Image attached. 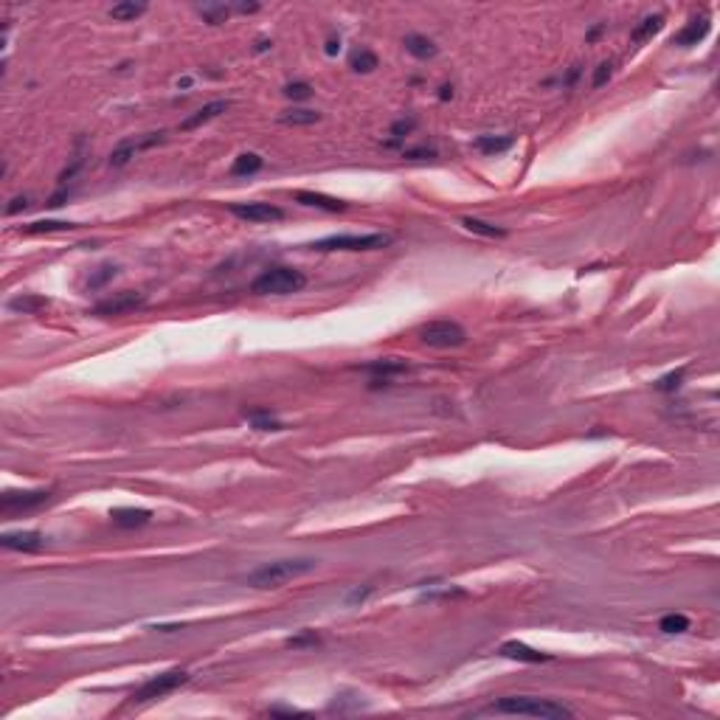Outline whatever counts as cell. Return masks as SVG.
<instances>
[{
  "mask_svg": "<svg viewBox=\"0 0 720 720\" xmlns=\"http://www.w3.org/2000/svg\"><path fill=\"white\" fill-rule=\"evenodd\" d=\"M163 141H166V132H150V135H141V138H127V141H121V144L110 152V166H124V163H130L138 152L152 150V147H158V144H163Z\"/></svg>",
  "mask_w": 720,
  "mask_h": 720,
  "instance_id": "obj_7",
  "label": "cell"
},
{
  "mask_svg": "<svg viewBox=\"0 0 720 720\" xmlns=\"http://www.w3.org/2000/svg\"><path fill=\"white\" fill-rule=\"evenodd\" d=\"M279 121L287 124V127H307V124L321 121V113H316V110H290V113H285Z\"/></svg>",
  "mask_w": 720,
  "mask_h": 720,
  "instance_id": "obj_27",
  "label": "cell"
},
{
  "mask_svg": "<svg viewBox=\"0 0 720 720\" xmlns=\"http://www.w3.org/2000/svg\"><path fill=\"white\" fill-rule=\"evenodd\" d=\"M144 12H147V6H144V3H135V0H127V3H116V6L110 9V17H113V20H119V23H127V20L141 17Z\"/></svg>",
  "mask_w": 720,
  "mask_h": 720,
  "instance_id": "obj_24",
  "label": "cell"
},
{
  "mask_svg": "<svg viewBox=\"0 0 720 720\" xmlns=\"http://www.w3.org/2000/svg\"><path fill=\"white\" fill-rule=\"evenodd\" d=\"M681 380H683V369L659 377V380H656V389H659V391H675V389L681 386Z\"/></svg>",
  "mask_w": 720,
  "mask_h": 720,
  "instance_id": "obj_32",
  "label": "cell"
},
{
  "mask_svg": "<svg viewBox=\"0 0 720 720\" xmlns=\"http://www.w3.org/2000/svg\"><path fill=\"white\" fill-rule=\"evenodd\" d=\"M439 99L444 101V99H453V88L451 85H442V90H439Z\"/></svg>",
  "mask_w": 720,
  "mask_h": 720,
  "instance_id": "obj_41",
  "label": "cell"
},
{
  "mask_svg": "<svg viewBox=\"0 0 720 720\" xmlns=\"http://www.w3.org/2000/svg\"><path fill=\"white\" fill-rule=\"evenodd\" d=\"M338 51H340V40H329V43H327V54L332 56V54H338Z\"/></svg>",
  "mask_w": 720,
  "mask_h": 720,
  "instance_id": "obj_42",
  "label": "cell"
},
{
  "mask_svg": "<svg viewBox=\"0 0 720 720\" xmlns=\"http://www.w3.org/2000/svg\"><path fill=\"white\" fill-rule=\"evenodd\" d=\"M138 307H144V296L141 293H119V296H113L107 301H99L93 307V313L96 316H124V313L138 310Z\"/></svg>",
  "mask_w": 720,
  "mask_h": 720,
  "instance_id": "obj_10",
  "label": "cell"
},
{
  "mask_svg": "<svg viewBox=\"0 0 720 720\" xmlns=\"http://www.w3.org/2000/svg\"><path fill=\"white\" fill-rule=\"evenodd\" d=\"M45 307H48V298H43V296H31V293H25V296H17V298H12V301H9V310H14V313H23V316H34V313L45 310Z\"/></svg>",
  "mask_w": 720,
  "mask_h": 720,
  "instance_id": "obj_20",
  "label": "cell"
},
{
  "mask_svg": "<svg viewBox=\"0 0 720 720\" xmlns=\"http://www.w3.org/2000/svg\"><path fill=\"white\" fill-rule=\"evenodd\" d=\"M262 166H265L262 155H256V152H243V155H239V158L234 161L231 175H236V178H248V175H256Z\"/></svg>",
  "mask_w": 720,
  "mask_h": 720,
  "instance_id": "obj_21",
  "label": "cell"
},
{
  "mask_svg": "<svg viewBox=\"0 0 720 720\" xmlns=\"http://www.w3.org/2000/svg\"><path fill=\"white\" fill-rule=\"evenodd\" d=\"M661 28H664V14H647V17L633 28L630 40L639 45V43H644V40H650V37H656Z\"/></svg>",
  "mask_w": 720,
  "mask_h": 720,
  "instance_id": "obj_19",
  "label": "cell"
},
{
  "mask_svg": "<svg viewBox=\"0 0 720 720\" xmlns=\"http://www.w3.org/2000/svg\"><path fill=\"white\" fill-rule=\"evenodd\" d=\"M228 110V101H223V99H217V101H209L205 107H200L194 116H189L186 121H181V130H197V127H203V124H209V121H214L217 116H223Z\"/></svg>",
  "mask_w": 720,
  "mask_h": 720,
  "instance_id": "obj_14",
  "label": "cell"
},
{
  "mask_svg": "<svg viewBox=\"0 0 720 720\" xmlns=\"http://www.w3.org/2000/svg\"><path fill=\"white\" fill-rule=\"evenodd\" d=\"M490 712H498V714H526V717H543V720H563V717H571V709H566L563 703L546 701V698H532V695L501 698L498 703H493Z\"/></svg>",
  "mask_w": 720,
  "mask_h": 720,
  "instance_id": "obj_1",
  "label": "cell"
},
{
  "mask_svg": "<svg viewBox=\"0 0 720 720\" xmlns=\"http://www.w3.org/2000/svg\"><path fill=\"white\" fill-rule=\"evenodd\" d=\"M610 74H613V65H610V62H602V65H597V71H594V79H591V85H594V88H602V85L610 79Z\"/></svg>",
  "mask_w": 720,
  "mask_h": 720,
  "instance_id": "obj_34",
  "label": "cell"
},
{
  "mask_svg": "<svg viewBox=\"0 0 720 720\" xmlns=\"http://www.w3.org/2000/svg\"><path fill=\"white\" fill-rule=\"evenodd\" d=\"M110 518H113V524L116 526H121V529H135V526H144V524H150V509H130V506H121V509H113L110 512Z\"/></svg>",
  "mask_w": 720,
  "mask_h": 720,
  "instance_id": "obj_16",
  "label": "cell"
},
{
  "mask_svg": "<svg viewBox=\"0 0 720 720\" xmlns=\"http://www.w3.org/2000/svg\"><path fill=\"white\" fill-rule=\"evenodd\" d=\"M3 548H14V552H37L43 546V535L40 532H6L0 537Z\"/></svg>",
  "mask_w": 720,
  "mask_h": 720,
  "instance_id": "obj_13",
  "label": "cell"
},
{
  "mask_svg": "<svg viewBox=\"0 0 720 720\" xmlns=\"http://www.w3.org/2000/svg\"><path fill=\"white\" fill-rule=\"evenodd\" d=\"M307 285L304 273L293 270V267H270L262 276L251 285V290L256 296H287V293H298Z\"/></svg>",
  "mask_w": 720,
  "mask_h": 720,
  "instance_id": "obj_3",
  "label": "cell"
},
{
  "mask_svg": "<svg viewBox=\"0 0 720 720\" xmlns=\"http://www.w3.org/2000/svg\"><path fill=\"white\" fill-rule=\"evenodd\" d=\"M659 628L664 630V633H687L690 630V619L683 613H667L664 619L659 622Z\"/></svg>",
  "mask_w": 720,
  "mask_h": 720,
  "instance_id": "obj_28",
  "label": "cell"
},
{
  "mask_svg": "<svg viewBox=\"0 0 720 720\" xmlns=\"http://www.w3.org/2000/svg\"><path fill=\"white\" fill-rule=\"evenodd\" d=\"M28 209V197H14L12 200V205H6V214L12 217V214H17V212H25Z\"/></svg>",
  "mask_w": 720,
  "mask_h": 720,
  "instance_id": "obj_36",
  "label": "cell"
},
{
  "mask_svg": "<svg viewBox=\"0 0 720 720\" xmlns=\"http://www.w3.org/2000/svg\"><path fill=\"white\" fill-rule=\"evenodd\" d=\"M116 270H119L116 265H101V267H96V273H93V276L88 279V287H90V290L105 287V285H107V282L116 276Z\"/></svg>",
  "mask_w": 720,
  "mask_h": 720,
  "instance_id": "obj_30",
  "label": "cell"
},
{
  "mask_svg": "<svg viewBox=\"0 0 720 720\" xmlns=\"http://www.w3.org/2000/svg\"><path fill=\"white\" fill-rule=\"evenodd\" d=\"M189 681V672L186 670H169V672H161V675H155V678H150L144 687L132 695V701L135 703H147V701H155V698H163V695H169V692H175L181 683H186Z\"/></svg>",
  "mask_w": 720,
  "mask_h": 720,
  "instance_id": "obj_6",
  "label": "cell"
},
{
  "mask_svg": "<svg viewBox=\"0 0 720 720\" xmlns=\"http://www.w3.org/2000/svg\"><path fill=\"white\" fill-rule=\"evenodd\" d=\"M296 200L304 203V205H313V209H321V212H344L347 209L344 200L329 197V194H318V192H296Z\"/></svg>",
  "mask_w": 720,
  "mask_h": 720,
  "instance_id": "obj_15",
  "label": "cell"
},
{
  "mask_svg": "<svg viewBox=\"0 0 720 720\" xmlns=\"http://www.w3.org/2000/svg\"><path fill=\"white\" fill-rule=\"evenodd\" d=\"M76 228V223H62V220H40V223H28L20 231L25 234H51V231H71Z\"/></svg>",
  "mask_w": 720,
  "mask_h": 720,
  "instance_id": "obj_25",
  "label": "cell"
},
{
  "mask_svg": "<svg viewBox=\"0 0 720 720\" xmlns=\"http://www.w3.org/2000/svg\"><path fill=\"white\" fill-rule=\"evenodd\" d=\"M231 214L245 223H276L285 217L279 205H270V203H234Z\"/></svg>",
  "mask_w": 720,
  "mask_h": 720,
  "instance_id": "obj_8",
  "label": "cell"
},
{
  "mask_svg": "<svg viewBox=\"0 0 720 720\" xmlns=\"http://www.w3.org/2000/svg\"><path fill=\"white\" fill-rule=\"evenodd\" d=\"M239 14H251V12H259V3H239V6H234Z\"/></svg>",
  "mask_w": 720,
  "mask_h": 720,
  "instance_id": "obj_40",
  "label": "cell"
},
{
  "mask_svg": "<svg viewBox=\"0 0 720 720\" xmlns=\"http://www.w3.org/2000/svg\"><path fill=\"white\" fill-rule=\"evenodd\" d=\"M316 641H318L316 636H296V639H290L287 644H290V647H301V644H316Z\"/></svg>",
  "mask_w": 720,
  "mask_h": 720,
  "instance_id": "obj_39",
  "label": "cell"
},
{
  "mask_svg": "<svg viewBox=\"0 0 720 720\" xmlns=\"http://www.w3.org/2000/svg\"><path fill=\"white\" fill-rule=\"evenodd\" d=\"M411 130H414V119H408V121H397V124L391 127V135H397V138H402V135H408Z\"/></svg>",
  "mask_w": 720,
  "mask_h": 720,
  "instance_id": "obj_35",
  "label": "cell"
},
{
  "mask_svg": "<svg viewBox=\"0 0 720 720\" xmlns=\"http://www.w3.org/2000/svg\"><path fill=\"white\" fill-rule=\"evenodd\" d=\"M51 501L48 490H23V493H3L0 498V509L3 512H25V509H37L43 504Z\"/></svg>",
  "mask_w": 720,
  "mask_h": 720,
  "instance_id": "obj_9",
  "label": "cell"
},
{
  "mask_svg": "<svg viewBox=\"0 0 720 720\" xmlns=\"http://www.w3.org/2000/svg\"><path fill=\"white\" fill-rule=\"evenodd\" d=\"M512 144H515L512 135H478V138L473 141V147L482 155H501V152L512 150Z\"/></svg>",
  "mask_w": 720,
  "mask_h": 720,
  "instance_id": "obj_17",
  "label": "cell"
},
{
  "mask_svg": "<svg viewBox=\"0 0 720 720\" xmlns=\"http://www.w3.org/2000/svg\"><path fill=\"white\" fill-rule=\"evenodd\" d=\"M420 340L433 349H456L467 340V332L456 321H431L420 327Z\"/></svg>",
  "mask_w": 720,
  "mask_h": 720,
  "instance_id": "obj_5",
  "label": "cell"
},
{
  "mask_svg": "<svg viewBox=\"0 0 720 720\" xmlns=\"http://www.w3.org/2000/svg\"><path fill=\"white\" fill-rule=\"evenodd\" d=\"M369 594H371V588H355V591L347 597V602H349V605H358V602H363Z\"/></svg>",
  "mask_w": 720,
  "mask_h": 720,
  "instance_id": "obj_38",
  "label": "cell"
},
{
  "mask_svg": "<svg viewBox=\"0 0 720 720\" xmlns=\"http://www.w3.org/2000/svg\"><path fill=\"white\" fill-rule=\"evenodd\" d=\"M389 243H391L389 234H335V236L318 239L310 248H316V251H374V248H386Z\"/></svg>",
  "mask_w": 720,
  "mask_h": 720,
  "instance_id": "obj_4",
  "label": "cell"
},
{
  "mask_svg": "<svg viewBox=\"0 0 720 720\" xmlns=\"http://www.w3.org/2000/svg\"><path fill=\"white\" fill-rule=\"evenodd\" d=\"M371 374H377V380H386L389 374H402V371H408V363L405 360H394V358H389V360H374V363H369L366 366Z\"/></svg>",
  "mask_w": 720,
  "mask_h": 720,
  "instance_id": "obj_22",
  "label": "cell"
},
{
  "mask_svg": "<svg viewBox=\"0 0 720 720\" xmlns=\"http://www.w3.org/2000/svg\"><path fill=\"white\" fill-rule=\"evenodd\" d=\"M316 568V560H276L265 563L256 571L248 574V586L254 588H279L290 579H298Z\"/></svg>",
  "mask_w": 720,
  "mask_h": 720,
  "instance_id": "obj_2",
  "label": "cell"
},
{
  "mask_svg": "<svg viewBox=\"0 0 720 720\" xmlns=\"http://www.w3.org/2000/svg\"><path fill=\"white\" fill-rule=\"evenodd\" d=\"M352 68L358 74H371L374 68H377V54H371V51H355L352 54Z\"/></svg>",
  "mask_w": 720,
  "mask_h": 720,
  "instance_id": "obj_29",
  "label": "cell"
},
{
  "mask_svg": "<svg viewBox=\"0 0 720 720\" xmlns=\"http://www.w3.org/2000/svg\"><path fill=\"white\" fill-rule=\"evenodd\" d=\"M462 225H464L467 231L478 234V236H490V239H495V236H506V231H504V228H498V225H490V223H484V220H475V217H464V220H462Z\"/></svg>",
  "mask_w": 720,
  "mask_h": 720,
  "instance_id": "obj_26",
  "label": "cell"
},
{
  "mask_svg": "<svg viewBox=\"0 0 720 720\" xmlns=\"http://www.w3.org/2000/svg\"><path fill=\"white\" fill-rule=\"evenodd\" d=\"M245 420L256 431H282V422L270 414V411H245Z\"/></svg>",
  "mask_w": 720,
  "mask_h": 720,
  "instance_id": "obj_23",
  "label": "cell"
},
{
  "mask_svg": "<svg viewBox=\"0 0 720 720\" xmlns=\"http://www.w3.org/2000/svg\"><path fill=\"white\" fill-rule=\"evenodd\" d=\"M402 45H405V51L411 54V56H417V59H431V56H436V45H433V40H428L425 34H408V37L402 40Z\"/></svg>",
  "mask_w": 720,
  "mask_h": 720,
  "instance_id": "obj_18",
  "label": "cell"
},
{
  "mask_svg": "<svg viewBox=\"0 0 720 720\" xmlns=\"http://www.w3.org/2000/svg\"><path fill=\"white\" fill-rule=\"evenodd\" d=\"M285 96H287V99H296V101H304V99L313 96V88L307 85V82H290V85L285 88Z\"/></svg>",
  "mask_w": 720,
  "mask_h": 720,
  "instance_id": "obj_33",
  "label": "cell"
},
{
  "mask_svg": "<svg viewBox=\"0 0 720 720\" xmlns=\"http://www.w3.org/2000/svg\"><path fill=\"white\" fill-rule=\"evenodd\" d=\"M402 155H405V158H433L436 150H431V147H422V150H405Z\"/></svg>",
  "mask_w": 720,
  "mask_h": 720,
  "instance_id": "obj_37",
  "label": "cell"
},
{
  "mask_svg": "<svg viewBox=\"0 0 720 720\" xmlns=\"http://www.w3.org/2000/svg\"><path fill=\"white\" fill-rule=\"evenodd\" d=\"M501 656L515 659V661H526V664H540V661L552 659L548 653H540V650H535V647H529L524 641H504L501 644Z\"/></svg>",
  "mask_w": 720,
  "mask_h": 720,
  "instance_id": "obj_12",
  "label": "cell"
},
{
  "mask_svg": "<svg viewBox=\"0 0 720 720\" xmlns=\"http://www.w3.org/2000/svg\"><path fill=\"white\" fill-rule=\"evenodd\" d=\"M709 28H712V23H709V17L706 14H701V17H692L687 25H683L675 37H672V45H681V48H690V45H698L706 34H709Z\"/></svg>",
  "mask_w": 720,
  "mask_h": 720,
  "instance_id": "obj_11",
  "label": "cell"
},
{
  "mask_svg": "<svg viewBox=\"0 0 720 720\" xmlns=\"http://www.w3.org/2000/svg\"><path fill=\"white\" fill-rule=\"evenodd\" d=\"M200 14H203L205 20H209L212 25H220V23H225V20H228V14H231V6H223V3H220V6H203V9H200Z\"/></svg>",
  "mask_w": 720,
  "mask_h": 720,
  "instance_id": "obj_31",
  "label": "cell"
}]
</instances>
